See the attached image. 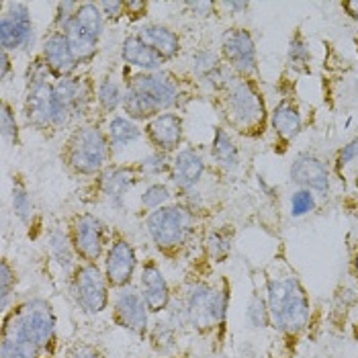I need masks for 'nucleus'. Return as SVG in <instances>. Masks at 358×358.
I'll return each mask as SVG.
<instances>
[{
    "label": "nucleus",
    "instance_id": "nucleus-1",
    "mask_svg": "<svg viewBox=\"0 0 358 358\" xmlns=\"http://www.w3.org/2000/svg\"><path fill=\"white\" fill-rule=\"evenodd\" d=\"M57 320L45 299H27L4 313L2 342L19 348L31 358H54L57 346Z\"/></svg>",
    "mask_w": 358,
    "mask_h": 358
},
{
    "label": "nucleus",
    "instance_id": "nucleus-2",
    "mask_svg": "<svg viewBox=\"0 0 358 358\" xmlns=\"http://www.w3.org/2000/svg\"><path fill=\"white\" fill-rule=\"evenodd\" d=\"M266 305L271 326L289 338L299 336L311 317V303L301 280L289 268H276L266 278Z\"/></svg>",
    "mask_w": 358,
    "mask_h": 358
},
{
    "label": "nucleus",
    "instance_id": "nucleus-3",
    "mask_svg": "<svg viewBox=\"0 0 358 358\" xmlns=\"http://www.w3.org/2000/svg\"><path fill=\"white\" fill-rule=\"evenodd\" d=\"M182 301L189 311V322L199 334H211L225 324L229 307V285L225 280L209 282L203 278L191 280Z\"/></svg>",
    "mask_w": 358,
    "mask_h": 358
},
{
    "label": "nucleus",
    "instance_id": "nucleus-4",
    "mask_svg": "<svg viewBox=\"0 0 358 358\" xmlns=\"http://www.w3.org/2000/svg\"><path fill=\"white\" fill-rule=\"evenodd\" d=\"M109 136L96 127V125H84L74 129L66 148H64V160L70 166L72 172L83 176H94L107 170L110 160Z\"/></svg>",
    "mask_w": 358,
    "mask_h": 358
},
{
    "label": "nucleus",
    "instance_id": "nucleus-5",
    "mask_svg": "<svg viewBox=\"0 0 358 358\" xmlns=\"http://www.w3.org/2000/svg\"><path fill=\"white\" fill-rule=\"evenodd\" d=\"M145 229L154 246L162 254H176L182 250L194 231V211L187 205H166L148 215Z\"/></svg>",
    "mask_w": 358,
    "mask_h": 358
},
{
    "label": "nucleus",
    "instance_id": "nucleus-6",
    "mask_svg": "<svg viewBox=\"0 0 358 358\" xmlns=\"http://www.w3.org/2000/svg\"><path fill=\"white\" fill-rule=\"evenodd\" d=\"M223 110L227 123L240 131H254L264 121L262 96L256 86L244 78H236L225 88Z\"/></svg>",
    "mask_w": 358,
    "mask_h": 358
},
{
    "label": "nucleus",
    "instance_id": "nucleus-7",
    "mask_svg": "<svg viewBox=\"0 0 358 358\" xmlns=\"http://www.w3.org/2000/svg\"><path fill=\"white\" fill-rule=\"evenodd\" d=\"M103 33H105V15L101 6L94 2H83L78 6L74 21L64 31L78 64L90 62L96 55Z\"/></svg>",
    "mask_w": 358,
    "mask_h": 358
},
{
    "label": "nucleus",
    "instance_id": "nucleus-8",
    "mask_svg": "<svg viewBox=\"0 0 358 358\" xmlns=\"http://www.w3.org/2000/svg\"><path fill=\"white\" fill-rule=\"evenodd\" d=\"M70 291L86 315H99L109 307L110 285L99 264L80 262L70 275Z\"/></svg>",
    "mask_w": 358,
    "mask_h": 358
},
{
    "label": "nucleus",
    "instance_id": "nucleus-9",
    "mask_svg": "<svg viewBox=\"0 0 358 358\" xmlns=\"http://www.w3.org/2000/svg\"><path fill=\"white\" fill-rule=\"evenodd\" d=\"M92 101V83L88 76H70L54 84V127H68L86 115Z\"/></svg>",
    "mask_w": 358,
    "mask_h": 358
},
{
    "label": "nucleus",
    "instance_id": "nucleus-10",
    "mask_svg": "<svg viewBox=\"0 0 358 358\" xmlns=\"http://www.w3.org/2000/svg\"><path fill=\"white\" fill-rule=\"evenodd\" d=\"M127 88L136 90L139 96L150 105L154 115L172 109L180 101V84L178 78L170 72H139L129 78Z\"/></svg>",
    "mask_w": 358,
    "mask_h": 358
},
{
    "label": "nucleus",
    "instance_id": "nucleus-11",
    "mask_svg": "<svg viewBox=\"0 0 358 358\" xmlns=\"http://www.w3.org/2000/svg\"><path fill=\"white\" fill-rule=\"evenodd\" d=\"M72 244L80 262L96 264L109 248V229L103 221L92 213H83L72 223L70 231Z\"/></svg>",
    "mask_w": 358,
    "mask_h": 358
},
{
    "label": "nucleus",
    "instance_id": "nucleus-12",
    "mask_svg": "<svg viewBox=\"0 0 358 358\" xmlns=\"http://www.w3.org/2000/svg\"><path fill=\"white\" fill-rule=\"evenodd\" d=\"M33 21L25 2H6L0 17V43L4 52L31 50L33 45Z\"/></svg>",
    "mask_w": 358,
    "mask_h": 358
},
{
    "label": "nucleus",
    "instance_id": "nucleus-13",
    "mask_svg": "<svg viewBox=\"0 0 358 358\" xmlns=\"http://www.w3.org/2000/svg\"><path fill=\"white\" fill-rule=\"evenodd\" d=\"M113 322L134 336H145L150 331V309L138 289H119L113 301Z\"/></svg>",
    "mask_w": 358,
    "mask_h": 358
},
{
    "label": "nucleus",
    "instance_id": "nucleus-14",
    "mask_svg": "<svg viewBox=\"0 0 358 358\" xmlns=\"http://www.w3.org/2000/svg\"><path fill=\"white\" fill-rule=\"evenodd\" d=\"M138 264V252L134 248V244L123 236H115L105 252V268H103L110 289L131 287Z\"/></svg>",
    "mask_w": 358,
    "mask_h": 358
},
{
    "label": "nucleus",
    "instance_id": "nucleus-15",
    "mask_svg": "<svg viewBox=\"0 0 358 358\" xmlns=\"http://www.w3.org/2000/svg\"><path fill=\"white\" fill-rule=\"evenodd\" d=\"M221 55L223 62L231 68V72L244 76H252L258 70L256 45L246 29H229L221 37Z\"/></svg>",
    "mask_w": 358,
    "mask_h": 358
},
{
    "label": "nucleus",
    "instance_id": "nucleus-16",
    "mask_svg": "<svg viewBox=\"0 0 358 358\" xmlns=\"http://www.w3.org/2000/svg\"><path fill=\"white\" fill-rule=\"evenodd\" d=\"M23 115L35 129L54 127V84L50 80L29 83Z\"/></svg>",
    "mask_w": 358,
    "mask_h": 358
},
{
    "label": "nucleus",
    "instance_id": "nucleus-17",
    "mask_svg": "<svg viewBox=\"0 0 358 358\" xmlns=\"http://www.w3.org/2000/svg\"><path fill=\"white\" fill-rule=\"evenodd\" d=\"M139 293L150 313H162L172 303V291L156 260H145L139 273Z\"/></svg>",
    "mask_w": 358,
    "mask_h": 358
},
{
    "label": "nucleus",
    "instance_id": "nucleus-18",
    "mask_svg": "<svg viewBox=\"0 0 358 358\" xmlns=\"http://www.w3.org/2000/svg\"><path fill=\"white\" fill-rule=\"evenodd\" d=\"M41 57L57 80L74 76V72L78 68V59H76V55H74L66 35L62 31H52L43 39Z\"/></svg>",
    "mask_w": 358,
    "mask_h": 358
},
{
    "label": "nucleus",
    "instance_id": "nucleus-19",
    "mask_svg": "<svg viewBox=\"0 0 358 358\" xmlns=\"http://www.w3.org/2000/svg\"><path fill=\"white\" fill-rule=\"evenodd\" d=\"M291 180L307 191L326 193L330 189V170L317 156L301 154L291 166Z\"/></svg>",
    "mask_w": 358,
    "mask_h": 358
},
{
    "label": "nucleus",
    "instance_id": "nucleus-20",
    "mask_svg": "<svg viewBox=\"0 0 358 358\" xmlns=\"http://www.w3.org/2000/svg\"><path fill=\"white\" fill-rule=\"evenodd\" d=\"M145 131H148L150 141L158 148V152L170 154L178 150L182 141V117L170 110L160 113L154 119H150Z\"/></svg>",
    "mask_w": 358,
    "mask_h": 358
},
{
    "label": "nucleus",
    "instance_id": "nucleus-21",
    "mask_svg": "<svg viewBox=\"0 0 358 358\" xmlns=\"http://www.w3.org/2000/svg\"><path fill=\"white\" fill-rule=\"evenodd\" d=\"M141 176L138 168H129V166H110L107 170L101 172V180H99V187L103 194L109 199V203L115 209H121L123 207V201H125V194L129 193L138 178Z\"/></svg>",
    "mask_w": 358,
    "mask_h": 358
},
{
    "label": "nucleus",
    "instance_id": "nucleus-22",
    "mask_svg": "<svg viewBox=\"0 0 358 358\" xmlns=\"http://www.w3.org/2000/svg\"><path fill=\"white\" fill-rule=\"evenodd\" d=\"M205 172V162L199 156V152H194L193 148L180 150L176 152L174 160H172V170H170V178L174 182L176 189L189 193L196 187V182L201 180Z\"/></svg>",
    "mask_w": 358,
    "mask_h": 358
},
{
    "label": "nucleus",
    "instance_id": "nucleus-23",
    "mask_svg": "<svg viewBox=\"0 0 358 358\" xmlns=\"http://www.w3.org/2000/svg\"><path fill=\"white\" fill-rule=\"evenodd\" d=\"M121 57L125 64L136 66L141 72H158L164 66V57L156 54L145 41H141L139 35H129L121 43Z\"/></svg>",
    "mask_w": 358,
    "mask_h": 358
},
{
    "label": "nucleus",
    "instance_id": "nucleus-24",
    "mask_svg": "<svg viewBox=\"0 0 358 358\" xmlns=\"http://www.w3.org/2000/svg\"><path fill=\"white\" fill-rule=\"evenodd\" d=\"M141 41H145L156 54H160L164 59H174L180 54V39L178 35L166 25H158V23H150L143 25L138 33Z\"/></svg>",
    "mask_w": 358,
    "mask_h": 358
},
{
    "label": "nucleus",
    "instance_id": "nucleus-25",
    "mask_svg": "<svg viewBox=\"0 0 358 358\" xmlns=\"http://www.w3.org/2000/svg\"><path fill=\"white\" fill-rule=\"evenodd\" d=\"M301 115L297 107L289 101L278 103V107L273 113V129L282 141H293L301 131Z\"/></svg>",
    "mask_w": 358,
    "mask_h": 358
},
{
    "label": "nucleus",
    "instance_id": "nucleus-26",
    "mask_svg": "<svg viewBox=\"0 0 358 358\" xmlns=\"http://www.w3.org/2000/svg\"><path fill=\"white\" fill-rule=\"evenodd\" d=\"M48 250L64 273H68V275L74 273V268L78 266L76 264L78 256H76L74 244H72V238L66 231H62V229L50 231L48 234Z\"/></svg>",
    "mask_w": 358,
    "mask_h": 358
},
{
    "label": "nucleus",
    "instance_id": "nucleus-27",
    "mask_svg": "<svg viewBox=\"0 0 358 358\" xmlns=\"http://www.w3.org/2000/svg\"><path fill=\"white\" fill-rule=\"evenodd\" d=\"M211 156H213L215 164L221 166L223 170H234L240 164V152H238L234 139L229 138V134L223 127L215 131V138L211 143Z\"/></svg>",
    "mask_w": 358,
    "mask_h": 358
},
{
    "label": "nucleus",
    "instance_id": "nucleus-28",
    "mask_svg": "<svg viewBox=\"0 0 358 358\" xmlns=\"http://www.w3.org/2000/svg\"><path fill=\"white\" fill-rule=\"evenodd\" d=\"M109 141L113 148H125L141 138L139 125L129 117H113L109 121Z\"/></svg>",
    "mask_w": 358,
    "mask_h": 358
},
{
    "label": "nucleus",
    "instance_id": "nucleus-29",
    "mask_svg": "<svg viewBox=\"0 0 358 358\" xmlns=\"http://www.w3.org/2000/svg\"><path fill=\"white\" fill-rule=\"evenodd\" d=\"M123 96H125V90L121 88V83L113 74L101 78V83L96 86V103L101 105V109L113 113L117 107L123 105Z\"/></svg>",
    "mask_w": 358,
    "mask_h": 358
},
{
    "label": "nucleus",
    "instance_id": "nucleus-30",
    "mask_svg": "<svg viewBox=\"0 0 358 358\" xmlns=\"http://www.w3.org/2000/svg\"><path fill=\"white\" fill-rule=\"evenodd\" d=\"M150 344L156 352L160 355H170L176 348V338H178V330L168 322V320H158L150 331Z\"/></svg>",
    "mask_w": 358,
    "mask_h": 358
},
{
    "label": "nucleus",
    "instance_id": "nucleus-31",
    "mask_svg": "<svg viewBox=\"0 0 358 358\" xmlns=\"http://www.w3.org/2000/svg\"><path fill=\"white\" fill-rule=\"evenodd\" d=\"M205 250L207 256L213 258L215 262H221L225 256H229L231 250V234L227 229H213L207 240H205Z\"/></svg>",
    "mask_w": 358,
    "mask_h": 358
},
{
    "label": "nucleus",
    "instance_id": "nucleus-32",
    "mask_svg": "<svg viewBox=\"0 0 358 358\" xmlns=\"http://www.w3.org/2000/svg\"><path fill=\"white\" fill-rule=\"evenodd\" d=\"M10 201H13V211H15V215L21 221L27 223V221L31 220V215H33V203H31L27 187H25L21 180H15V182H13Z\"/></svg>",
    "mask_w": 358,
    "mask_h": 358
},
{
    "label": "nucleus",
    "instance_id": "nucleus-33",
    "mask_svg": "<svg viewBox=\"0 0 358 358\" xmlns=\"http://www.w3.org/2000/svg\"><path fill=\"white\" fill-rule=\"evenodd\" d=\"M15 289H17V273L10 266V262L4 258L0 264V305H2L4 313L10 309L8 299H10V295H15Z\"/></svg>",
    "mask_w": 358,
    "mask_h": 358
},
{
    "label": "nucleus",
    "instance_id": "nucleus-34",
    "mask_svg": "<svg viewBox=\"0 0 358 358\" xmlns=\"http://www.w3.org/2000/svg\"><path fill=\"white\" fill-rule=\"evenodd\" d=\"M138 170L141 176H160L164 172L170 174L172 162H168V154H164V152H154L139 162Z\"/></svg>",
    "mask_w": 358,
    "mask_h": 358
},
{
    "label": "nucleus",
    "instance_id": "nucleus-35",
    "mask_svg": "<svg viewBox=\"0 0 358 358\" xmlns=\"http://www.w3.org/2000/svg\"><path fill=\"white\" fill-rule=\"evenodd\" d=\"M246 320L252 328H266L271 326V313H268V305H266V297H258L254 295L246 311Z\"/></svg>",
    "mask_w": 358,
    "mask_h": 358
},
{
    "label": "nucleus",
    "instance_id": "nucleus-36",
    "mask_svg": "<svg viewBox=\"0 0 358 358\" xmlns=\"http://www.w3.org/2000/svg\"><path fill=\"white\" fill-rule=\"evenodd\" d=\"M170 199H172L170 189H168L166 185H162V182H156V185H150V187L145 189V193L141 194V205H143L145 209L156 211V209L166 207V205L170 203Z\"/></svg>",
    "mask_w": 358,
    "mask_h": 358
},
{
    "label": "nucleus",
    "instance_id": "nucleus-37",
    "mask_svg": "<svg viewBox=\"0 0 358 358\" xmlns=\"http://www.w3.org/2000/svg\"><path fill=\"white\" fill-rule=\"evenodd\" d=\"M309 59H311V54H309V48L303 41V37L295 35L289 43V64L295 70H303V68H307Z\"/></svg>",
    "mask_w": 358,
    "mask_h": 358
},
{
    "label": "nucleus",
    "instance_id": "nucleus-38",
    "mask_svg": "<svg viewBox=\"0 0 358 358\" xmlns=\"http://www.w3.org/2000/svg\"><path fill=\"white\" fill-rule=\"evenodd\" d=\"M0 125H2V138L8 139L10 143H19V125H17V117H15V110L10 109V105H8L6 101L2 103Z\"/></svg>",
    "mask_w": 358,
    "mask_h": 358
},
{
    "label": "nucleus",
    "instance_id": "nucleus-39",
    "mask_svg": "<svg viewBox=\"0 0 358 358\" xmlns=\"http://www.w3.org/2000/svg\"><path fill=\"white\" fill-rule=\"evenodd\" d=\"M313 207H315V196L307 189H299L297 193L291 196V215L293 217L307 215L309 211H313Z\"/></svg>",
    "mask_w": 358,
    "mask_h": 358
},
{
    "label": "nucleus",
    "instance_id": "nucleus-40",
    "mask_svg": "<svg viewBox=\"0 0 358 358\" xmlns=\"http://www.w3.org/2000/svg\"><path fill=\"white\" fill-rule=\"evenodd\" d=\"M78 6H80V2H59L57 4V8H55V31H66L68 25L74 21V17H76V13H78Z\"/></svg>",
    "mask_w": 358,
    "mask_h": 358
},
{
    "label": "nucleus",
    "instance_id": "nucleus-41",
    "mask_svg": "<svg viewBox=\"0 0 358 358\" xmlns=\"http://www.w3.org/2000/svg\"><path fill=\"white\" fill-rule=\"evenodd\" d=\"M99 6H101V10H103V15H105V19H109V21H117V19H121L123 15H125V2H119V0H113V2H99Z\"/></svg>",
    "mask_w": 358,
    "mask_h": 358
},
{
    "label": "nucleus",
    "instance_id": "nucleus-42",
    "mask_svg": "<svg viewBox=\"0 0 358 358\" xmlns=\"http://www.w3.org/2000/svg\"><path fill=\"white\" fill-rule=\"evenodd\" d=\"M355 160H358V138L352 139L348 145H344V148L340 150V154H338V164L340 166L350 164V162H355Z\"/></svg>",
    "mask_w": 358,
    "mask_h": 358
},
{
    "label": "nucleus",
    "instance_id": "nucleus-43",
    "mask_svg": "<svg viewBox=\"0 0 358 358\" xmlns=\"http://www.w3.org/2000/svg\"><path fill=\"white\" fill-rule=\"evenodd\" d=\"M68 358H105L96 348L88 346V344H78L76 348L70 350Z\"/></svg>",
    "mask_w": 358,
    "mask_h": 358
},
{
    "label": "nucleus",
    "instance_id": "nucleus-44",
    "mask_svg": "<svg viewBox=\"0 0 358 358\" xmlns=\"http://www.w3.org/2000/svg\"><path fill=\"white\" fill-rule=\"evenodd\" d=\"M145 10H148V2H139V0H129V2H125V15H127V17L131 15V19L143 17Z\"/></svg>",
    "mask_w": 358,
    "mask_h": 358
},
{
    "label": "nucleus",
    "instance_id": "nucleus-45",
    "mask_svg": "<svg viewBox=\"0 0 358 358\" xmlns=\"http://www.w3.org/2000/svg\"><path fill=\"white\" fill-rule=\"evenodd\" d=\"M0 358H31L25 352H21L19 348H15V346H10V344H6V342H2L0 344Z\"/></svg>",
    "mask_w": 358,
    "mask_h": 358
},
{
    "label": "nucleus",
    "instance_id": "nucleus-46",
    "mask_svg": "<svg viewBox=\"0 0 358 358\" xmlns=\"http://www.w3.org/2000/svg\"><path fill=\"white\" fill-rule=\"evenodd\" d=\"M8 72H10V57H8V52L2 50V54H0V76H2V83L8 80Z\"/></svg>",
    "mask_w": 358,
    "mask_h": 358
},
{
    "label": "nucleus",
    "instance_id": "nucleus-47",
    "mask_svg": "<svg viewBox=\"0 0 358 358\" xmlns=\"http://www.w3.org/2000/svg\"><path fill=\"white\" fill-rule=\"evenodd\" d=\"M344 8L348 10V15L358 23V0H355V2H344Z\"/></svg>",
    "mask_w": 358,
    "mask_h": 358
},
{
    "label": "nucleus",
    "instance_id": "nucleus-48",
    "mask_svg": "<svg viewBox=\"0 0 358 358\" xmlns=\"http://www.w3.org/2000/svg\"><path fill=\"white\" fill-rule=\"evenodd\" d=\"M352 271H355V278L358 280V250L357 254H355V260H352Z\"/></svg>",
    "mask_w": 358,
    "mask_h": 358
},
{
    "label": "nucleus",
    "instance_id": "nucleus-49",
    "mask_svg": "<svg viewBox=\"0 0 358 358\" xmlns=\"http://www.w3.org/2000/svg\"><path fill=\"white\" fill-rule=\"evenodd\" d=\"M355 338L358 340V322H357V326H355Z\"/></svg>",
    "mask_w": 358,
    "mask_h": 358
},
{
    "label": "nucleus",
    "instance_id": "nucleus-50",
    "mask_svg": "<svg viewBox=\"0 0 358 358\" xmlns=\"http://www.w3.org/2000/svg\"><path fill=\"white\" fill-rule=\"evenodd\" d=\"M357 187H358V172H357Z\"/></svg>",
    "mask_w": 358,
    "mask_h": 358
}]
</instances>
